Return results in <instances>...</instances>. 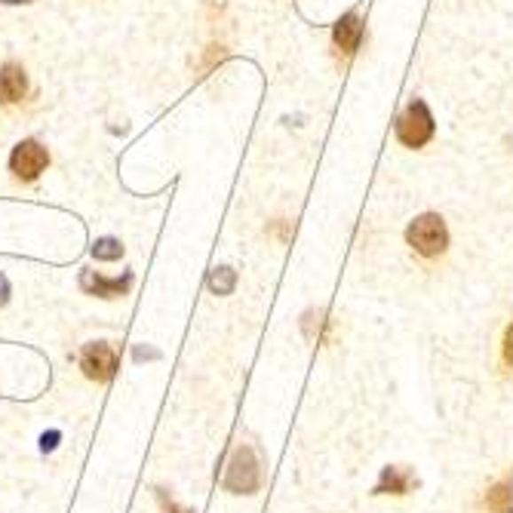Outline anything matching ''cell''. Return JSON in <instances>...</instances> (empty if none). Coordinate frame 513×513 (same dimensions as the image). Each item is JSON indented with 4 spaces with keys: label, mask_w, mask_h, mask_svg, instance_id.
I'll list each match as a JSON object with an SVG mask.
<instances>
[{
    "label": "cell",
    "mask_w": 513,
    "mask_h": 513,
    "mask_svg": "<svg viewBox=\"0 0 513 513\" xmlns=\"http://www.w3.org/2000/svg\"><path fill=\"white\" fill-rule=\"evenodd\" d=\"M394 136L406 151H422L437 138V120L424 99H409L394 123Z\"/></svg>",
    "instance_id": "cell-1"
},
{
    "label": "cell",
    "mask_w": 513,
    "mask_h": 513,
    "mask_svg": "<svg viewBox=\"0 0 513 513\" xmlns=\"http://www.w3.org/2000/svg\"><path fill=\"white\" fill-rule=\"evenodd\" d=\"M406 243L422 258H439L449 249V225L439 212H422L406 228Z\"/></svg>",
    "instance_id": "cell-2"
},
{
    "label": "cell",
    "mask_w": 513,
    "mask_h": 513,
    "mask_svg": "<svg viewBox=\"0 0 513 513\" xmlns=\"http://www.w3.org/2000/svg\"><path fill=\"white\" fill-rule=\"evenodd\" d=\"M363 43H366V16H363V6H354V10H348L332 25V56L348 68L359 56Z\"/></svg>",
    "instance_id": "cell-3"
},
{
    "label": "cell",
    "mask_w": 513,
    "mask_h": 513,
    "mask_svg": "<svg viewBox=\"0 0 513 513\" xmlns=\"http://www.w3.org/2000/svg\"><path fill=\"white\" fill-rule=\"evenodd\" d=\"M262 483V468H258V458L252 452V446H240L234 449L225 470V489L234 492V495H252Z\"/></svg>",
    "instance_id": "cell-4"
},
{
    "label": "cell",
    "mask_w": 513,
    "mask_h": 513,
    "mask_svg": "<svg viewBox=\"0 0 513 513\" xmlns=\"http://www.w3.org/2000/svg\"><path fill=\"white\" fill-rule=\"evenodd\" d=\"M46 163H50V154H46V148L35 138H25V142H19L16 148H12L10 154V170L16 178H22V182H35L40 172L46 170Z\"/></svg>",
    "instance_id": "cell-5"
},
{
    "label": "cell",
    "mask_w": 513,
    "mask_h": 513,
    "mask_svg": "<svg viewBox=\"0 0 513 513\" xmlns=\"http://www.w3.org/2000/svg\"><path fill=\"white\" fill-rule=\"evenodd\" d=\"M80 369L92 382H111L117 372V354L108 342H90L80 351Z\"/></svg>",
    "instance_id": "cell-6"
},
{
    "label": "cell",
    "mask_w": 513,
    "mask_h": 513,
    "mask_svg": "<svg viewBox=\"0 0 513 513\" xmlns=\"http://www.w3.org/2000/svg\"><path fill=\"white\" fill-rule=\"evenodd\" d=\"M132 286V274H123V277H102L96 271H83L80 274V289L90 292V296H99V298H120L126 296Z\"/></svg>",
    "instance_id": "cell-7"
},
{
    "label": "cell",
    "mask_w": 513,
    "mask_h": 513,
    "mask_svg": "<svg viewBox=\"0 0 513 513\" xmlns=\"http://www.w3.org/2000/svg\"><path fill=\"white\" fill-rule=\"evenodd\" d=\"M28 92V77H25V68L16 62H6L0 68V102L4 105H16L25 99Z\"/></svg>",
    "instance_id": "cell-8"
},
{
    "label": "cell",
    "mask_w": 513,
    "mask_h": 513,
    "mask_svg": "<svg viewBox=\"0 0 513 513\" xmlns=\"http://www.w3.org/2000/svg\"><path fill=\"white\" fill-rule=\"evenodd\" d=\"M412 474L406 468H384L382 470V479L375 485V495H406L412 489Z\"/></svg>",
    "instance_id": "cell-9"
},
{
    "label": "cell",
    "mask_w": 513,
    "mask_h": 513,
    "mask_svg": "<svg viewBox=\"0 0 513 513\" xmlns=\"http://www.w3.org/2000/svg\"><path fill=\"white\" fill-rule=\"evenodd\" d=\"M485 508L492 513H513V477H504L485 495Z\"/></svg>",
    "instance_id": "cell-10"
},
{
    "label": "cell",
    "mask_w": 513,
    "mask_h": 513,
    "mask_svg": "<svg viewBox=\"0 0 513 513\" xmlns=\"http://www.w3.org/2000/svg\"><path fill=\"white\" fill-rule=\"evenodd\" d=\"M92 256H96L99 262H117V258L123 256V243L114 237H102L92 243Z\"/></svg>",
    "instance_id": "cell-11"
},
{
    "label": "cell",
    "mask_w": 513,
    "mask_h": 513,
    "mask_svg": "<svg viewBox=\"0 0 513 513\" xmlns=\"http://www.w3.org/2000/svg\"><path fill=\"white\" fill-rule=\"evenodd\" d=\"M237 283V274L231 268H216L209 274V289L216 292V296H228L231 289H234Z\"/></svg>",
    "instance_id": "cell-12"
},
{
    "label": "cell",
    "mask_w": 513,
    "mask_h": 513,
    "mask_svg": "<svg viewBox=\"0 0 513 513\" xmlns=\"http://www.w3.org/2000/svg\"><path fill=\"white\" fill-rule=\"evenodd\" d=\"M304 326H314V311H311V314H304ZM326 326H329V320H326L323 314H317V342H320V338H323V329H326ZM304 332H308V338L314 335V332H311V329H304Z\"/></svg>",
    "instance_id": "cell-13"
},
{
    "label": "cell",
    "mask_w": 513,
    "mask_h": 513,
    "mask_svg": "<svg viewBox=\"0 0 513 513\" xmlns=\"http://www.w3.org/2000/svg\"><path fill=\"white\" fill-rule=\"evenodd\" d=\"M501 357H504V363L513 369V323L508 326V332H504V342H501Z\"/></svg>",
    "instance_id": "cell-14"
},
{
    "label": "cell",
    "mask_w": 513,
    "mask_h": 513,
    "mask_svg": "<svg viewBox=\"0 0 513 513\" xmlns=\"http://www.w3.org/2000/svg\"><path fill=\"white\" fill-rule=\"evenodd\" d=\"M154 495H157V501H160V508H163V513H182L172 504V498H166V489H154Z\"/></svg>",
    "instance_id": "cell-15"
},
{
    "label": "cell",
    "mask_w": 513,
    "mask_h": 513,
    "mask_svg": "<svg viewBox=\"0 0 513 513\" xmlns=\"http://www.w3.org/2000/svg\"><path fill=\"white\" fill-rule=\"evenodd\" d=\"M6 302H10V280L0 274V308H4Z\"/></svg>",
    "instance_id": "cell-16"
},
{
    "label": "cell",
    "mask_w": 513,
    "mask_h": 513,
    "mask_svg": "<svg viewBox=\"0 0 513 513\" xmlns=\"http://www.w3.org/2000/svg\"><path fill=\"white\" fill-rule=\"evenodd\" d=\"M56 439H59V434H56V430H52L50 437L43 434V439H40V446H43V452H46V449H56Z\"/></svg>",
    "instance_id": "cell-17"
},
{
    "label": "cell",
    "mask_w": 513,
    "mask_h": 513,
    "mask_svg": "<svg viewBox=\"0 0 513 513\" xmlns=\"http://www.w3.org/2000/svg\"><path fill=\"white\" fill-rule=\"evenodd\" d=\"M4 4H31V0H4Z\"/></svg>",
    "instance_id": "cell-18"
}]
</instances>
